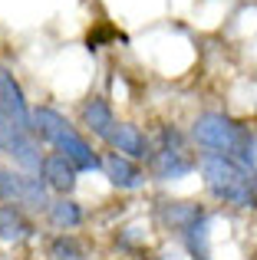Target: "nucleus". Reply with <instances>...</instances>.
Instances as JSON below:
<instances>
[{
  "instance_id": "nucleus-1",
  "label": "nucleus",
  "mask_w": 257,
  "mask_h": 260,
  "mask_svg": "<svg viewBox=\"0 0 257 260\" xmlns=\"http://www.w3.org/2000/svg\"><path fill=\"white\" fill-rule=\"evenodd\" d=\"M191 139L201 152L228 155L251 172L257 168V135L251 132V125H244V122L231 119L224 112H201L191 125Z\"/></svg>"
},
{
  "instance_id": "nucleus-2",
  "label": "nucleus",
  "mask_w": 257,
  "mask_h": 260,
  "mask_svg": "<svg viewBox=\"0 0 257 260\" xmlns=\"http://www.w3.org/2000/svg\"><path fill=\"white\" fill-rule=\"evenodd\" d=\"M198 172L205 178V188L211 191V198H218L228 208L247 211L254 208V191H257V175L251 168H244L241 161L228 158V155H211L205 152L198 158Z\"/></svg>"
},
{
  "instance_id": "nucleus-3",
  "label": "nucleus",
  "mask_w": 257,
  "mask_h": 260,
  "mask_svg": "<svg viewBox=\"0 0 257 260\" xmlns=\"http://www.w3.org/2000/svg\"><path fill=\"white\" fill-rule=\"evenodd\" d=\"M33 135H37L43 145H50L53 152L66 155L79 172H103V158L92 152V145L76 132L66 115H59L50 106H37L33 109Z\"/></svg>"
},
{
  "instance_id": "nucleus-4",
  "label": "nucleus",
  "mask_w": 257,
  "mask_h": 260,
  "mask_svg": "<svg viewBox=\"0 0 257 260\" xmlns=\"http://www.w3.org/2000/svg\"><path fill=\"white\" fill-rule=\"evenodd\" d=\"M0 155L10 158L13 165H17L20 172H26V175H40L43 158H46V155L40 152L37 135H33L30 128L17 125L13 119H7L4 112H0Z\"/></svg>"
},
{
  "instance_id": "nucleus-5",
  "label": "nucleus",
  "mask_w": 257,
  "mask_h": 260,
  "mask_svg": "<svg viewBox=\"0 0 257 260\" xmlns=\"http://www.w3.org/2000/svg\"><path fill=\"white\" fill-rule=\"evenodd\" d=\"M155 217H158L162 231H168V234H175L181 241V237H185L195 224L205 221L208 211L201 208L198 201H162L158 211H155Z\"/></svg>"
},
{
  "instance_id": "nucleus-6",
  "label": "nucleus",
  "mask_w": 257,
  "mask_h": 260,
  "mask_svg": "<svg viewBox=\"0 0 257 260\" xmlns=\"http://www.w3.org/2000/svg\"><path fill=\"white\" fill-rule=\"evenodd\" d=\"M0 112H4L7 119H13L17 125H23V128L33 132V109H30V102L23 99V89L13 79V73L4 70V66H0Z\"/></svg>"
},
{
  "instance_id": "nucleus-7",
  "label": "nucleus",
  "mask_w": 257,
  "mask_h": 260,
  "mask_svg": "<svg viewBox=\"0 0 257 260\" xmlns=\"http://www.w3.org/2000/svg\"><path fill=\"white\" fill-rule=\"evenodd\" d=\"M33 237H37V228H33L26 208H20V204H0V244L20 247V244H30Z\"/></svg>"
},
{
  "instance_id": "nucleus-8",
  "label": "nucleus",
  "mask_w": 257,
  "mask_h": 260,
  "mask_svg": "<svg viewBox=\"0 0 257 260\" xmlns=\"http://www.w3.org/2000/svg\"><path fill=\"white\" fill-rule=\"evenodd\" d=\"M79 122H83L96 139H103V142H109L112 132H116V125H119L109 99H103V95H89V99H83V106H79Z\"/></svg>"
},
{
  "instance_id": "nucleus-9",
  "label": "nucleus",
  "mask_w": 257,
  "mask_h": 260,
  "mask_svg": "<svg viewBox=\"0 0 257 260\" xmlns=\"http://www.w3.org/2000/svg\"><path fill=\"white\" fill-rule=\"evenodd\" d=\"M103 175L109 178V184H116L119 191H139L142 184L148 181L139 161L125 158V155H119V152L103 155Z\"/></svg>"
},
{
  "instance_id": "nucleus-10",
  "label": "nucleus",
  "mask_w": 257,
  "mask_h": 260,
  "mask_svg": "<svg viewBox=\"0 0 257 260\" xmlns=\"http://www.w3.org/2000/svg\"><path fill=\"white\" fill-rule=\"evenodd\" d=\"M40 178H43V181L50 184L53 194H70V191H76V184H79V168L73 165V161L66 158V155L50 152V155L43 158Z\"/></svg>"
},
{
  "instance_id": "nucleus-11",
  "label": "nucleus",
  "mask_w": 257,
  "mask_h": 260,
  "mask_svg": "<svg viewBox=\"0 0 257 260\" xmlns=\"http://www.w3.org/2000/svg\"><path fill=\"white\" fill-rule=\"evenodd\" d=\"M46 221H50V228L59 231V234H73V231L83 228L86 211H83L79 201H73V198H66V194H56L53 204L46 208Z\"/></svg>"
},
{
  "instance_id": "nucleus-12",
  "label": "nucleus",
  "mask_w": 257,
  "mask_h": 260,
  "mask_svg": "<svg viewBox=\"0 0 257 260\" xmlns=\"http://www.w3.org/2000/svg\"><path fill=\"white\" fill-rule=\"evenodd\" d=\"M106 145H109L112 152L125 155V158H135V161L148 158V148H152L148 139H145V132H142L139 125H132V122H119L116 132H112V139L106 142Z\"/></svg>"
},
{
  "instance_id": "nucleus-13",
  "label": "nucleus",
  "mask_w": 257,
  "mask_h": 260,
  "mask_svg": "<svg viewBox=\"0 0 257 260\" xmlns=\"http://www.w3.org/2000/svg\"><path fill=\"white\" fill-rule=\"evenodd\" d=\"M46 257L50 260H89L83 241L76 234H59V231L46 241Z\"/></svg>"
},
{
  "instance_id": "nucleus-14",
  "label": "nucleus",
  "mask_w": 257,
  "mask_h": 260,
  "mask_svg": "<svg viewBox=\"0 0 257 260\" xmlns=\"http://www.w3.org/2000/svg\"><path fill=\"white\" fill-rule=\"evenodd\" d=\"M185 250L195 260H211V217H205L201 224H195L185 237H181Z\"/></svg>"
}]
</instances>
